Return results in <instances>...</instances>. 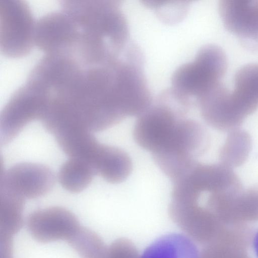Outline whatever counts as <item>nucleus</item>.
Instances as JSON below:
<instances>
[{
    "label": "nucleus",
    "mask_w": 258,
    "mask_h": 258,
    "mask_svg": "<svg viewBox=\"0 0 258 258\" xmlns=\"http://www.w3.org/2000/svg\"><path fill=\"white\" fill-rule=\"evenodd\" d=\"M173 183L199 194L222 192L242 186L233 169L221 163L198 162L189 172Z\"/></svg>",
    "instance_id": "obj_10"
},
{
    "label": "nucleus",
    "mask_w": 258,
    "mask_h": 258,
    "mask_svg": "<svg viewBox=\"0 0 258 258\" xmlns=\"http://www.w3.org/2000/svg\"><path fill=\"white\" fill-rule=\"evenodd\" d=\"M232 93L249 115L258 108V63L243 66L236 73Z\"/></svg>",
    "instance_id": "obj_13"
},
{
    "label": "nucleus",
    "mask_w": 258,
    "mask_h": 258,
    "mask_svg": "<svg viewBox=\"0 0 258 258\" xmlns=\"http://www.w3.org/2000/svg\"><path fill=\"white\" fill-rule=\"evenodd\" d=\"M132 170V162L127 154L118 148L111 146L98 174L108 182L118 183L127 178Z\"/></svg>",
    "instance_id": "obj_17"
},
{
    "label": "nucleus",
    "mask_w": 258,
    "mask_h": 258,
    "mask_svg": "<svg viewBox=\"0 0 258 258\" xmlns=\"http://www.w3.org/2000/svg\"><path fill=\"white\" fill-rule=\"evenodd\" d=\"M210 136L199 122L186 117L178 122L172 135L159 150L152 153L155 162L176 170L189 166L207 151Z\"/></svg>",
    "instance_id": "obj_4"
},
{
    "label": "nucleus",
    "mask_w": 258,
    "mask_h": 258,
    "mask_svg": "<svg viewBox=\"0 0 258 258\" xmlns=\"http://www.w3.org/2000/svg\"><path fill=\"white\" fill-rule=\"evenodd\" d=\"M43 53L21 88L47 114L91 132L106 130L117 122L127 92L115 61L68 48Z\"/></svg>",
    "instance_id": "obj_1"
},
{
    "label": "nucleus",
    "mask_w": 258,
    "mask_h": 258,
    "mask_svg": "<svg viewBox=\"0 0 258 258\" xmlns=\"http://www.w3.org/2000/svg\"><path fill=\"white\" fill-rule=\"evenodd\" d=\"M251 147L248 132L239 128L231 131L220 151V163L232 169L239 167L247 159Z\"/></svg>",
    "instance_id": "obj_16"
},
{
    "label": "nucleus",
    "mask_w": 258,
    "mask_h": 258,
    "mask_svg": "<svg viewBox=\"0 0 258 258\" xmlns=\"http://www.w3.org/2000/svg\"><path fill=\"white\" fill-rule=\"evenodd\" d=\"M35 21L23 1L0 0V47L5 55L21 57L30 51Z\"/></svg>",
    "instance_id": "obj_5"
},
{
    "label": "nucleus",
    "mask_w": 258,
    "mask_h": 258,
    "mask_svg": "<svg viewBox=\"0 0 258 258\" xmlns=\"http://www.w3.org/2000/svg\"><path fill=\"white\" fill-rule=\"evenodd\" d=\"M96 174L88 162L79 158H70L61 166L58 178L63 188L78 193L89 186Z\"/></svg>",
    "instance_id": "obj_15"
},
{
    "label": "nucleus",
    "mask_w": 258,
    "mask_h": 258,
    "mask_svg": "<svg viewBox=\"0 0 258 258\" xmlns=\"http://www.w3.org/2000/svg\"><path fill=\"white\" fill-rule=\"evenodd\" d=\"M253 247L255 254L258 258V232L256 234L254 238Z\"/></svg>",
    "instance_id": "obj_21"
},
{
    "label": "nucleus",
    "mask_w": 258,
    "mask_h": 258,
    "mask_svg": "<svg viewBox=\"0 0 258 258\" xmlns=\"http://www.w3.org/2000/svg\"><path fill=\"white\" fill-rule=\"evenodd\" d=\"M205 121L222 131L238 128L247 116L234 99L232 91L221 82L196 103Z\"/></svg>",
    "instance_id": "obj_7"
},
{
    "label": "nucleus",
    "mask_w": 258,
    "mask_h": 258,
    "mask_svg": "<svg viewBox=\"0 0 258 258\" xmlns=\"http://www.w3.org/2000/svg\"><path fill=\"white\" fill-rule=\"evenodd\" d=\"M55 179L53 172L45 165L21 163L6 170L1 167L0 190L14 194L24 200L38 198L52 189Z\"/></svg>",
    "instance_id": "obj_6"
},
{
    "label": "nucleus",
    "mask_w": 258,
    "mask_h": 258,
    "mask_svg": "<svg viewBox=\"0 0 258 258\" xmlns=\"http://www.w3.org/2000/svg\"><path fill=\"white\" fill-rule=\"evenodd\" d=\"M25 200L0 190V241H13L22 227Z\"/></svg>",
    "instance_id": "obj_14"
},
{
    "label": "nucleus",
    "mask_w": 258,
    "mask_h": 258,
    "mask_svg": "<svg viewBox=\"0 0 258 258\" xmlns=\"http://www.w3.org/2000/svg\"><path fill=\"white\" fill-rule=\"evenodd\" d=\"M209 207L222 213L257 214L258 184L244 189L210 193L208 197Z\"/></svg>",
    "instance_id": "obj_11"
},
{
    "label": "nucleus",
    "mask_w": 258,
    "mask_h": 258,
    "mask_svg": "<svg viewBox=\"0 0 258 258\" xmlns=\"http://www.w3.org/2000/svg\"><path fill=\"white\" fill-rule=\"evenodd\" d=\"M11 258H13V257H11Z\"/></svg>",
    "instance_id": "obj_22"
},
{
    "label": "nucleus",
    "mask_w": 258,
    "mask_h": 258,
    "mask_svg": "<svg viewBox=\"0 0 258 258\" xmlns=\"http://www.w3.org/2000/svg\"><path fill=\"white\" fill-rule=\"evenodd\" d=\"M27 227L31 236L41 243L69 242L81 227L74 214L58 206L33 211L27 218Z\"/></svg>",
    "instance_id": "obj_8"
},
{
    "label": "nucleus",
    "mask_w": 258,
    "mask_h": 258,
    "mask_svg": "<svg viewBox=\"0 0 258 258\" xmlns=\"http://www.w3.org/2000/svg\"><path fill=\"white\" fill-rule=\"evenodd\" d=\"M190 109L170 88L164 90L138 116L133 130L135 142L152 153L158 151L168 141L178 121L186 117Z\"/></svg>",
    "instance_id": "obj_3"
},
{
    "label": "nucleus",
    "mask_w": 258,
    "mask_h": 258,
    "mask_svg": "<svg viewBox=\"0 0 258 258\" xmlns=\"http://www.w3.org/2000/svg\"><path fill=\"white\" fill-rule=\"evenodd\" d=\"M69 242L81 258H107L108 247L90 229L81 227Z\"/></svg>",
    "instance_id": "obj_18"
},
{
    "label": "nucleus",
    "mask_w": 258,
    "mask_h": 258,
    "mask_svg": "<svg viewBox=\"0 0 258 258\" xmlns=\"http://www.w3.org/2000/svg\"><path fill=\"white\" fill-rule=\"evenodd\" d=\"M218 11L229 32L247 48L258 49V0H221Z\"/></svg>",
    "instance_id": "obj_9"
},
{
    "label": "nucleus",
    "mask_w": 258,
    "mask_h": 258,
    "mask_svg": "<svg viewBox=\"0 0 258 258\" xmlns=\"http://www.w3.org/2000/svg\"><path fill=\"white\" fill-rule=\"evenodd\" d=\"M227 67L226 54L220 47L205 45L192 61L174 71L170 88L179 97L196 105L199 98L222 82Z\"/></svg>",
    "instance_id": "obj_2"
},
{
    "label": "nucleus",
    "mask_w": 258,
    "mask_h": 258,
    "mask_svg": "<svg viewBox=\"0 0 258 258\" xmlns=\"http://www.w3.org/2000/svg\"><path fill=\"white\" fill-rule=\"evenodd\" d=\"M141 258H200L194 240L187 235L172 233L164 235L149 245Z\"/></svg>",
    "instance_id": "obj_12"
},
{
    "label": "nucleus",
    "mask_w": 258,
    "mask_h": 258,
    "mask_svg": "<svg viewBox=\"0 0 258 258\" xmlns=\"http://www.w3.org/2000/svg\"><path fill=\"white\" fill-rule=\"evenodd\" d=\"M107 258H141V256L131 241L119 239L108 247Z\"/></svg>",
    "instance_id": "obj_20"
},
{
    "label": "nucleus",
    "mask_w": 258,
    "mask_h": 258,
    "mask_svg": "<svg viewBox=\"0 0 258 258\" xmlns=\"http://www.w3.org/2000/svg\"><path fill=\"white\" fill-rule=\"evenodd\" d=\"M143 2L146 7L154 11L161 21L169 24L182 21L189 9L187 1H146Z\"/></svg>",
    "instance_id": "obj_19"
}]
</instances>
